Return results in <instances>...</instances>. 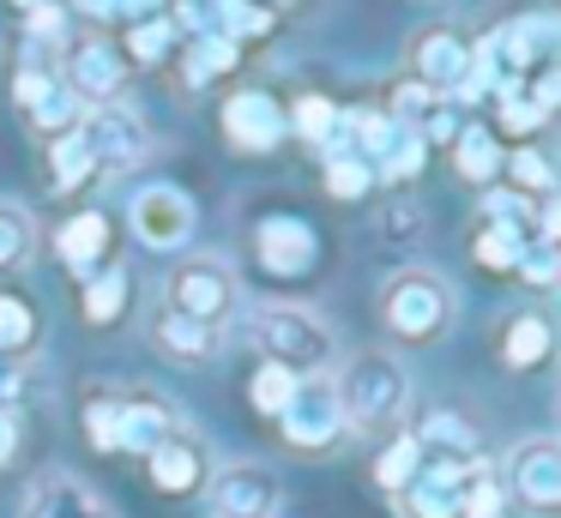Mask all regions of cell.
<instances>
[{
	"label": "cell",
	"instance_id": "cell-26",
	"mask_svg": "<svg viewBox=\"0 0 561 518\" xmlns=\"http://www.w3.org/2000/svg\"><path fill=\"white\" fill-rule=\"evenodd\" d=\"M91 181H98V157H91L85 133L79 127L55 133L49 139V187L55 193H79V187H91Z\"/></svg>",
	"mask_w": 561,
	"mask_h": 518
},
{
	"label": "cell",
	"instance_id": "cell-10",
	"mask_svg": "<svg viewBox=\"0 0 561 518\" xmlns=\"http://www.w3.org/2000/svg\"><path fill=\"white\" fill-rule=\"evenodd\" d=\"M254 265L272 284H296L320 265V235L302 211H266L254 217Z\"/></svg>",
	"mask_w": 561,
	"mask_h": 518
},
{
	"label": "cell",
	"instance_id": "cell-7",
	"mask_svg": "<svg viewBox=\"0 0 561 518\" xmlns=\"http://www.w3.org/2000/svg\"><path fill=\"white\" fill-rule=\"evenodd\" d=\"M61 84L79 96L85 108L98 103H122V84H127V55L110 31H79L67 36L61 48Z\"/></svg>",
	"mask_w": 561,
	"mask_h": 518
},
{
	"label": "cell",
	"instance_id": "cell-47",
	"mask_svg": "<svg viewBox=\"0 0 561 518\" xmlns=\"http://www.w3.org/2000/svg\"><path fill=\"white\" fill-rule=\"evenodd\" d=\"M556 416H561V404H556Z\"/></svg>",
	"mask_w": 561,
	"mask_h": 518
},
{
	"label": "cell",
	"instance_id": "cell-43",
	"mask_svg": "<svg viewBox=\"0 0 561 518\" xmlns=\"http://www.w3.org/2000/svg\"><path fill=\"white\" fill-rule=\"evenodd\" d=\"M380 229H387V235H416V229H423V211L404 199V205H392V211L380 217Z\"/></svg>",
	"mask_w": 561,
	"mask_h": 518
},
{
	"label": "cell",
	"instance_id": "cell-29",
	"mask_svg": "<svg viewBox=\"0 0 561 518\" xmlns=\"http://www.w3.org/2000/svg\"><path fill=\"white\" fill-rule=\"evenodd\" d=\"M525 229H513V223H477L471 229V260L483 265V272H501V277H513V265H519V253H525Z\"/></svg>",
	"mask_w": 561,
	"mask_h": 518
},
{
	"label": "cell",
	"instance_id": "cell-6",
	"mask_svg": "<svg viewBox=\"0 0 561 518\" xmlns=\"http://www.w3.org/2000/svg\"><path fill=\"white\" fill-rule=\"evenodd\" d=\"M163 308L224 332V325L236 320V308H242V284H236V272L218 253H187V260H175L170 277H163Z\"/></svg>",
	"mask_w": 561,
	"mask_h": 518
},
{
	"label": "cell",
	"instance_id": "cell-42",
	"mask_svg": "<svg viewBox=\"0 0 561 518\" xmlns=\"http://www.w3.org/2000/svg\"><path fill=\"white\" fill-rule=\"evenodd\" d=\"M537 241H549V248H561V193H549V199H537Z\"/></svg>",
	"mask_w": 561,
	"mask_h": 518
},
{
	"label": "cell",
	"instance_id": "cell-22",
	"mask_svg": "<svg viewBox=\"0 0 561 518\" xmlns=\"http://www.w3.org/2000/svg\"><path fill=\"white\" fill-rule=\"evenodd\" d=\"M453 151V169H459V181H471V187H495L501 181V133L489 127V120H465L459 139L447 145Z\"/></svg>",
	"mask_w": 561,
	"mask_h": 518
},
{
	"label": "cell",
	"instance_id": "cell-33",
	"mask_svg": "<svg viewBox=\"0 0 561 518\" xmlns=\"http://www.w3.org/2000/svg\"><path fill=\"white\" fill-rule=\"evenodd\" d=\"M296 380H302V373L278 368V361H254V373H248V410L272 422V416H278V410H284V404H290Z\"/></svg>",
	"mask_w": 561,
	"mask_h": 518
},
{
	"label": "cell",
	"instance_id": "cell-2",
	"mask_svg": "<svg viewBox=\"0 0 561 518\" xmlns=\"http://www.w3.org/2000/svg\"><path fill=\"white\" fill-rule=\"evenodd\" d=\"M79 422H85V440L98 452H139L146 458L158 440H170L182 428V410L170 398L146 392V385H127V392H91Z\"/></svg>",
	"mask_w": 561,
	"mask_h": 518
},
{
	"label": "cell",
	"instance_id": "cell-41",
	"mask_svg": "<svg viewBox=\"0 0 561 518\" xmlns=\"http://www.w3.org/2000/svg\"><path fill=\"white\" fill-rule=\"evenodd\" d=\"M19 440H25V422H19V404H0V470L19 458Z\"/></svg>",
	"mask_w": 561,
	"mask_h": 518
},
{
	"label": "cell",
	"instance_id": "cell-46",
	"mask_svg": "<svg viewBox=\"0 0 561 518\" xmlns=\"http://www.w3.org/2000/svg\"><path fill=\"white\" fill-rule=\"evenodd\" d=\"M7 7L19 12V19H25V12H37V7H49V0H7Z\"/></svg>",
	"mask_w": 561,
	"mask_h": 518
},
{
	"label": "cell",
	"instance_id": "cell-21",
	"mask_svg": "<svg viewBox=\"0 0 561 518\" xmlns=\"http://www.w3.org/2000/svg\"><path fill=\"white\" fill-rule=\"evenodd\" d=\"M127 308H134V272L127 265H103V272L85 277V289H79V313H85V325H122Z\"/></svg>",
	"mask_w": 561,
	"mask_h": 518
},
{
	"label": "cell",
	"instance_id": "cell-15",
	"mask_svg": "<svg viewBox=\"0 0 561 518\" xmlns=\"http://www.w3.org/2000/svg\"><path fill=\"white\" fill-rule=\"evenodd\" d=\"M477 464H453V458H423L411 482L392 494L399 518H465V494H471Z\"/></svg>",
	"mask_w": 561,
	"mask_h": 518
},
{
	"label": "cell",
	"instance_id": "cell-36",
	"mask_svg": "<svg viewBox=\"0 0 561 518\" xmlns=\"http://www.w3.org/2000/svg\"><path fill=\"white\" fill-rule=\"evenodd\" d=\"M327 193L332 199H368L375 193V163L356 151H332L327 157Z\"/></svg>",
	"mask_w": 561,
	"mask_h": 518
},
{
	"label": "cell",
	"instance_id": "cell-19",
	"mask_svg": "<svg viewBox=\"0 0 561 518\" xmlns=\"http://www.w3.org/2000/svg\"><path fill=\"white\" fill-rule=\"evenodd\" d=\"M19 518H115V513H110V500H103L91 482H79V476H43L37 488L25 494Z\"/></svg>",
	"mask_w": 561,
	"mask_h": 518
},
{
	"label": "cell",
	"instance_id": "cell-30",
	"mask_svg": "<svg viewBox=\"0 0 561 518\" xmlns=\"http://www.w3.org/2000/svg\"><path fill=\"white\" fill-rule=\"evenodd\" d=\"M43 337V320L25 296H7L0 289V361H25Z\"/></svg>",
	"mask_w": 561,
	"mask_h": 518
},
{
	"label": "cell",
	"instance_id": "cell-5",
	"mask_svg": "<svg viewBox=\"0 0 561 518\" xmlns=\"http://www.w3.org/2000/svg\"><path fill=\"white\" fill-rule=\"evenodd\" d=\"M284 452L296 458H332L344 440H351V422H344V404H339V380L332 373H302L290 392V404L272 416Z\"/></svg>",
	"mask_w": 561,
	"mask_h": 518
},
{
	"label": "cell",
	"instance_id": "cell-9",
	"mask_svg": "<svg viewBox=\"0 0 561 518\" xmlns=\"http://www.w3.org/2000/svg\"><path fill=\"white\" fill-rule=\"evenodd\" d=\"M206 506L211 518H278L284 482L260 458H230V464H218L206 476Z\"/></svg>",
	"mask_w": 561,
	"mask_h": 518
},
{
	"label": "cell",
	"instance_id": "cell-18",
	"mask_svg": "<svg viewBox=\"0 0 561 518\" xmlns=\"http://www.w3.org/2000/svg\"><path fill=\"white\" fill-rule=\"evenodd\" d=\"M411 440L423 446V458H453V464H483V434L471 428V416L465 410H423L411 428Z\"/></svg>",
	"mask_w": 561,
	"mask_h": 518
},
{
	"label": "cell",
	"instance_id": "cell-3",
	"mask_svg": "<svg viewBox=\"0 0 561 518\" xmlns=\"http://www.w3.org/2000/svg\"><path fill=\"white\" fill-rule=\"evenodd\" d=\"M453 308H459L453 284L428 265H399L380 284V332L399 349H428L453 325Z\"/></svg>",
	"mask_w": 561,
	"mask_h": 518
},
{
	"label": "cell",
	"instance_id": "cell-12",
	"mask_svg": "<svg viewBox=\"0 0 561 518\" xmlns=\"http://www.w3.org/2000/svg\"><path fill=\"white\" fill-rule=\"evenodd\" d=\"M218 120H224V139H230L236 151H248V157H272L284 139H290V115H284V103L266 91V84L230 91L224 108H218Z\"/></svg>",
	"mask_w": 561,
	"mask_h": 518
},
{
	"label": "cell",
	"instance_id": "cell-13",
	"mask_svg": "<svg viewBox=\"0 0 561 518\" xmlns=\"http://www.w3.org/2000/svg\"><path fill=\"white\" fill-rule=\"evenodd\" d=\"M404 79L428 84L435 96H453L471 79V36L453 31V24H423L404 48Z\"/></svg>",
	"mask_w": 561,
	"mask_h": 518
},
{
	"label": "cell",
	"instance_id": "cell-11",
	"mask_svg": "<svg viewBox=\"0 0 561 518\" xmlns=\"http://www.w3.org/2000/svg\"><path fill=\"white\" fill-rule=\"evenodd\" d=\"M79 133H85L91 157H98V175H127L151 157V127L139 120V108L127 103H98L79 115Z\"/></svg>",
	"mask_w": 561,
	"mask_h": 518
},
{
	"label": "cell",
	"instance_id": "cell-25",
	"mask_svg": "<svg viewBox=\"0 0 561 518\" xmlns=\"http://www.w3.org/2000/svg\"><path fill=\"white\" fill-rule=\"evenodd\" d=\"M236 67H242V48H236L230 36H218V31L187 36V48H182V84L187 91H206V84L230 79Z\"/></svg>",
	"mask_w": 561,
	"mask_h": 518
},
{
	"label": "cell",
	"instance_id": "cell-37",
	"mask_svg": "<svg viewBox=\"0 0 561 518\" xmlns=\"http://www.w3.org/2000/svg\"><path fill=\"white\" fill-rule=\"evenodd\" d=\"M537 127H543V115L525 103L519 84H501L495 91V133H507V139H531Z\"/></svg>",
	"mask_w": 561,
	"mask_h": 518
},
{
	"label": "cell",
	"instance_id": "cell-32",
	"mask_svg": "<svg viewBox=\"0 0 561 518\" xmlns=\"http://www.w3.org/2000/svg\"><path fill=\"white\" fill-rule=\"evenodd\" d=\"M175 43H182V36H175V24L163 19H139V24H127V36H122V55H127V67H158V60H170L175 55Z\"/></svg>",
	"mask_w": 561,
	"mask_h": 518
},
{
	"label": "cell",
	"instance_id": "cell-8",
	"mask_svg": "<svg viewBox=\"0 0 561 518\" xmlns=\"http://www.w3.org/2000/svg\"><path fill=\"white\" fill-rule=\"evenodd\" d=\"M127 229H134V241L151 253H182L199 229V211L175 181H146V187L127 199Z\"/></svg>",
	"mask_w": 561,
	"mask_h": 518
},
{
	"label": "cell",
	"instance_id": "cell-45",
	"mask_svg": "<svg viewBox=\"0 0 561 518\" xmlns=\"http://www.w3.org/2000/svg\"><path fill=\"white\" fill-rule=\"evenodd\" d=\"M158 12H163V0H115V19H127V24L158 19Z\"/></svg>",
	"mask_w": 561,
	"mask_h": 518
},
{
	"label": "cell",
	"instance_id": "cell-28",
	"mask_svg": "<svg viewBox=\"0 0 561 518\" xmlns=\"http://www.w3.org/2000/svg\"><path fill=\"white\" fill-rule=\"evenodd\" d=\"M206 12H211V31L230 36L236 48H248V43H260V36H272V24H278V12L260 7V0H211Z\"/></svg>",
	"mask_w": 561,
	"mask_h": 518
},
{
	"label": "cell",
	"instance_id": "cell-17",
	"mask_svg": "<svg viewBox=\"0 0 561 518\" xmlns=\"http://www.w3.org/2000/svg\"><path fill=\"white\" fill-rule=\"evenodd\" d=\"M55 253H61V265L85 284L91 272H103V265L115 260V223H110V211H73L61 229H55Z\"/></svg>",
	"mask_w": 561,
	"mask_h": 518
},
{
	"label": "cell",
	"instance_id": "cell-1",
	"mask_svg": "<svg viewBox=\"0 0 561 518\" xmlns=\"http://www.w3.org/2000/svg\"><path fill=\"white\" fill-rule=\"evenodd\" d=\"M332 380H339V404H344V422H351L356 440H392V434H404L411 373H404V361L392 349H363Z\"/></svg>",
	"mask_w": 561,
	"mask_h": 518
},
{
	"label": "cell",
	"instance_id": "cell-34",
	"mask_svg": "<svg viewBox=\"0 0 561 518\" xmlns=\"http://www.w3.org/2000/svg\"><path fill=\"white\" fill-rule=\"evenodd\" d=\"M423 163H428L423 133H416V127H399V139H392V145H387V157L375 163V181H392V187H411V181L423 175Z\"/></svg>",
	"mask_w": 561,
	"mask_h": 518
},
{
	"label": "cell",
	"instance_id": "cell-27",
	"mask_svg": "<svg viewBox=\"0 0 561 518\" xmlns=\"http://www.w3.org/2000/svg\"><path fill=\"white\" fill-rule=\"evenodd\" d=\"M43 235H37V217L25 211V205L0 199V277H19L31 260H37Z\"/></svg>",
	"mask_w": 561,
	"mask_h": 518
},
{
	"label": "cell",
	"instance_id": "cell-38",
	"mask_svg": "<svg viewBox=\"0 0 561 518\" xmlns=\"http://www.w3.org/2000/svg\"><path fill=\"white\" fill-rule=\"evenodd\" d=\"M513 277L519 284H531V289H561V248H549V241H525V253H519V265H513Z\"/></svg>",
	"mask_w": 561,
	"mask_h": 518
},
{
	"label": "cell",
	"instance_id": "cell-20",
	"mask_svg": "<svg viewBox=\"0 0 561 518\" xmlns=\"http://www.w3.org/2000/svg\"><path fill=\"white\" fill-rule=\"evenodd\" d=\"M151 344H158V356L182 361V368H206V361L218 356V332L187 320V313H175V308L151 313Z\"/></svg>",
	"mask_w": 561,
	"mask_h": 518
},
{
	"label": "cell",
	"instance_id": "cell-23",
	"mask_svg": "<svg viewBox=\"0 0 561 518\" xmlns=\"http://www.w3.org/2000/svg\"><path fill=\"white\" fill-rule=\"evenodd\" d=\"M284 115H290V133L302 145H320V157L344 151V108L332 103L327 91H302L290 108H284Z\"/></svg>",
	"mask_w": 561,
	"mask_h": 518
},
{
	"label": "cell",
	"instance_id": "cell-14",
	"mask_svg": "<svg viewBox=\"0 0 561 518\" xmlns=\"http://www.w3.org/2000/svg\"><path fill=\"white\" fill-rule=\"evenodd\" d=\"M507 494L531 513H561V434H531L507 452Z\"/></svg>",
	"mask_w": 561,
	"mask_h": 518
},
{
	"label": "cell",
	"instance_id": "cell-4",
	"mask_svg": "<svg viewBox=\"0 0 561 518\" xmlns=\"http://www.w3.org/2000/svg\"><path fill=\"white\" fill-rule=\"evenodd\" d=\"M248 337H254L260 361H278L290 373H332V361H339L332 325L314 308H302V301H266V308H254Z\"/></svg>",
	"mask_w": 561,
	"mask_h": 518
},
{
	"label": "cell",
	"instance_id": "cell-48",
	"mask_svg": "<svg viewBox=\"0 0 561 518\" xmlns=\"http://www.w3.org/2000/svg\"><path fill=\"white\" fill-rule=\"evenodd\" d=\"M556 7H561V0H556Z\"/></svg>",
	"mask_w": 561,
	"mask_h": 518
},
{
	"label": "cell",
	"instance_id": "cell-39",
	"mask_svg": "<svg viewBox=\"0 0 561 518\" xmlns=\"http://www.w3.org/2000/svg\"><path fill=\"white\" fill-rule=\"evenodd\" d=\"M507 513V482L495 476V464H477V476H471V494H465V518H501Z\"/></svg>",
	"mask_w": 561,
	"mask_h": 518
},
{
	"label": "cell",
	"instance_id": "cell-16",
	"mask_svg": "<svg viewBox=\"0 0 561 518\" xmlns=\"http://www.w3.org/2000/svg\"><path fill=\"white\" fill-rule=\"evenodd\" d=\"M146 476H151V488L170 494V500H187V494L206 488V476H211V470H206V446L194 440L187 422L170 434V440H158L146 452Z\"/></svg>",
	"mask_w": 561,
	"mask_h": 518
},
{
	"label": "cell",
	"instance_id": "cell-24",
	"mask_svg": "<svg viewBox=\"0 0 561 518\" xmlns=\"http://www.w3.org/2000/svg\"><path fill=\"white\" fill-rule=\"evenodd\" d=\"M556 349V325H549V313H513L507 325H501V361H507L513 373H531L543 368V356Z\"/></svg>",
	"mask_w": 561,
	"mask_h": 518
},
{
	"label": "cell",
	"instance_id": "cell-44",
	"mask_svg": "<svg viewBox=\"0 0 561 518\" xmlns=\"http://www.w3.org/2000/svg\"><path fill=\"white\" fill-rule=\"evenodd\" d=\"M67 12H79L91 31H103V24L115 19V0H67Z\"/></svg>",
	"mask_w": 561,
	"mask_h": 518
},
{
	"label": "cell",
	"instance_id": "cell-40",
	"mask_svg": "<svg viewBox=\"0 0 561 518\" xmlns=\"http://www.w3.org/2000/svg\"><path fill=\"white\" fill-rule=\"evenodd\" d=\"M519 91H525V103H531L537 115L549 120V115H556V108H561V60H549V67H537L531 79L519 84Z\"/></svg>",
	"mask_w": 561,
	"mask_h": 518
},
{
	"label": "cell",
	"instance_id": "cell-31",
	"mask_svg": "<svg viewBox=\"0 0 561 518\" xmlns=\"http://www.w3.org/2000/svg\"><path fill=\"white\" fill-rule=\"evenodd\" d=\"M501 187L525 193V199H549V193H561V187H556V169H549V157L531 151V145H513V151L501 157Z\"/></svg>",
	"mask_w": 561,
	"mask_h": 518
},
{
	"label": "cell",
	"instance_id": "cell-35",
	"mask_svg": "<svg viewBox=\"0 0 561 518\" xmlns=\"http://www.w3.org/2000/svg\"><path fill=\"white\" fill-rule=\"evenodd\" d=\"M416 470H423V446H416L411 434H392V440L380 446V458H375V482L387 488V500L416 476Z\"/></svg>",
	"mask_w": 561,
	"mask_h": 518
}]
</instances>
